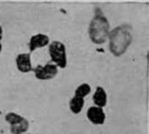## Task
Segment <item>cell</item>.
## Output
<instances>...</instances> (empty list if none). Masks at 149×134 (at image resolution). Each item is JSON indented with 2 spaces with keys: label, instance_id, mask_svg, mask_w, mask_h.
<instances>
[{
  "label": "cell",
  "instance_id": "cell-2",
  "mask_svg": "<svg viewBox=\"0 0 149 134\" xmlns=\"http://www.w3.org/2000/svg\"><path fill=\"white\" fill-rule=\"evenodd\" d=\"M110 26L109 20L100 7L95 8V14L88 25V37L93 44H103L109 38Z\"/></svg>",
  "mask_w": 149,
  "mask_h": 134
},
{
  "label": "cell",
  "instance_id": "cell-3",
  "mask_svg": "<svg viewBox=\"0 0 149 134\" xmlns=\"http://www.w3.org/2000/svg\"><path fill=\"white\" fill-rule=\"evenodd\" d=\"M4 118L9 124L10 131L13 134H27L30 125H29V121L25 117L10 111L4 114Z\"/></svg>",
  "mask_w": 149,
  "mask_h": 134
},
{
  "label": "cell",
  "instance_id": "cell-14",
  "mask_svg": "<svg viewBox=\"0 0 149 134\" xmlns=\"http://www.w3.org/2000/svg\"><path fill=\"white\" fill-rule=\"evenodd\" d=\"M2 51V45H1V43H0V53H1Z\"/></svg>",
  "mask_w": 149,
  "mask_h": 134
},
{
  "label": "cell",
  "instance_id": "cell-6",
  "mask_svg": "<svg viewBox=\"0 0 149 134\" xmlns=\"http://www.w3.org/2000/svg\"><path fill=\"white\" fill-rule=\"evenodd\" d=\"M88 119L95 125H102L105 121V113L102 107L91 106L86 111Z\"/></svg>",
  "mask_w": 149,
  "mask_h": 134
},
{
  "label": "cell",
  "instance_id": "cell-9",
  "mask_svg": "<svg viewBox=\"0 0 149 134\" xmlns=\"http://www.w3.org/2000/svg\"><path fill=\"white\" fill-rule=\"evenodd\" d=\"M93 100L95 102V106L104 107L107 103V95L105 90L102 87H97L95 88V92L93 94Z\"/></svg>",
  "mask_w": 149,
  "mask_h": 134
},
{
  "label": "cell",
  "instance_id": "cell-5",
  "mask_svg": "<svg viewBox=\"0 0 149 134\" xmlns=\"http://www.w3.org/2000/svg\"><path fill=\"white\" fill-rule=\"evenodd\" d=\"M36 78L40 81L52 80L58 75V67L53 63H48L45 66H37L33 69Z\"/></svg>",
  "mask_w": 149,
  "mask_h": 134
},
{
  "label": "cell",
  "instance_id": "cell-13",
  "mask_svg": "<svg viewBox=\"0 0 149 134\" xmlns=\"http://www.w3.org/2000/svg\"><path fill=\"white\" fill-rule=\"evenodd\" d=\"M2 36H3V31H2V27L0 26V40L2 39Z\"/></svg>",
  "mask_w": 149,
  "mask_h": 134
},
{
  "label": "cell",
  "instance_id": "cell-15",
  "mask_svg": "<svg viewBox=\"0 0 149 134\" xmlns=\"http://www.w3.org/2000/svg\"><path fill=\"white\" fill-rule=\"evenodd\" d=\"M27 134H31V133H27Z\"/></svg>",
  "mask_w": 149,
  "mask_h": 134
},
{
  "label": "cell",
  "instance_id": "cell-4",
  "mask_svg": "<svg viewBox=\"0 0 149 134\" xmlns=\"http://www.w3.org/2000/svg\"><path fill=\"white\" fill-rule=\"evenodd\" d=\"M49 55L51 58V62L56 65L58 68L65 69L67 67L68 59H67L66 47L62 42H52L49 45Z\"/></svg>",
  "mask_w": 149,
  "mask_h": 134
},
{
  "label": "cell",
  "instance_id": "cell-7",
  "mask_svg": "<svg viewBox=\"0 0 149 134\" xmlns=\"http://www.w3.org/2000/svg\"><path fill=\"white\" fill-rule=\"evenodd\" d=\"M16 67L21 73L27 74L33 71L32 63H31V55L29 54H19L16 57Z\"/></svg>",
  "mask_w": 149,
  "mask_h": 134
},
{
  "label": "cell",
  "instance_id": "cell-11",
  "mask_svg": "<svg viewBox=\"0 0 149 134\" xmlns=\"http://www.w3.org/2000/svg\"><path fill=\"white\" fill-rule=\"evenodd\" d=\"M91 90H92V88H91V85H88V83H81V85H80L76 88V90H74V95H78V97L85 99L86 95L90 94Z\"/></svg>",
  "mask_w": 149,
  "mask_h": 134
},
{
  "label": "cell",
  "instance_id": "cell-10",
  "mask_svg": "<svg viewBox=\"0 0 149 134\" xmlns=\"http://www.w3.org/2000/svg\"><path fill=\"white\" fill-rule=\"evenodd\" d=\"M85 105V99L80 97L78 95H74V97L70 100V109L74 114H79L83 110Z\"/></svg>",
  "mask_w": 149,
  "mask_h": 134
},
{
  "label": "cell",
  "instance_id": "cell-12",
  "mask_svg": "<svg viewBox=\"0 0 149 134\" xmlns=\"http://www.w3.org/2000/svg\"><path fill=\"white\" fill-rule=\"evenodd\" d=\"M4 114L0 111V134H13L10 131L9 124L6 122L5 118H4Z\"/></svg>",
  "mask_w": 149,
  "mask_h": 134
},
{
  "label": "cell",
  "instance_id": "cell-1",
  "mask_svg": "<svg viewBox=\"0 0 149 134\" xmlns=\"http://www.w3.org/2000/svg\"><path fill=\"white\" fill-rule=\"evenodd\" d=\"M109 49L114 57H121L132 42V27L127 23L112 29L109 34Z\"/></svg>",
  "mask_w": 149,
  "mask_h": 134
},
{
  "label": "cell",
  "instance_id": "cell-8",
  "mask_svg": "<svg viewBox=\"0 0 149 134\" xmlns=\"http://www.w3.org/2000/svg\"><path fill=\"white\" fill-rule=\"evenodd\" d=\"M50 38L49 36L45 34H37L31 37L30 42H29V51L34 52L35 50L39 49V48H44L47 45H49Z\"/></svg>",
  "mask_w": 149,
  "mask_h": 134
}]
</instances>
